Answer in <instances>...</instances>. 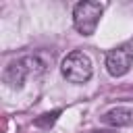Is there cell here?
I'll use <instances>...</instances> for the list:
<instances>
[{
	"mask_svg": "<svg viewBox=\"0 0 133 133\" xmlns=\"http://www.w3.org/2000/svg\"><path fill=\"white\" fill-rule=\"evenodd\" d=\"M46 71V62L39 60V56H23L19 60H12L4 71V83L12 89H21L25 79L31 75H42Z\"/></svg>",
	"mask_w": 133,
	"mask_h": 133,
	"instance_id": "obj_1",
	"label": "cell"
},
{
	"mask_svg": "<svg viewBox=\"0 0 133 133\" xmlns=\"http://www.w3.org/2000/svg\"><path fill=\"white\" fill-rule=\"evenodd\" d=\"M60 73L71 83H85V81H89V77L94 73V66H91V60L85 52L73 50L71 54L64 56V60L60 64Z\"/></svg>",
	"mask_w": 133,
	"mask_h": 133,
	"instance_id": "obj_2",
	"label": "cell"
},
{
	"mask_svg": "<svg viewBox=\"0 0 133 133\" xmlns=\"http://www.w3.org/2000/svg\"><path fill=\"white\" fill-rule=\"evenodd\" d=\"M102 4L100 2H91V0H83L79 4H75L73 8V25L81 35H91L100 23L102 17Z\"/></svg>",
	"mask_w": 133,
	"mask_h": 133,
	"instance_id": "obj_3",
	"label": "cell"
},
{
	"mask_svg": "<svg viewBox=\"0 0 133 133\" xmlns=\"http://www.w3.org/2000/svg\"><path fill=\"white\" fill-rule=\"evenodd\" d=\"M133 64V48L131 46H118L106 54V71L112 77H123L129 73Z\"/></svg>",
	"mask_w": 133,
	"mask_h": 133,
	"instance_id": "obj_4",
	"label": "cell"
},
{
	"mask_svg": "<svg viewBox=\"0 0 133 133\" xmlns=\"http://www.w3.org/2000/svg\"><path fill=\"white\" fill-rule=\"evenodd\" d=\"M102 121L106 125H110V127H129L133 123V108H129V106H116V108L108 110L102 116Z\"/></svg>",
	"mask_w": 133,
	"mask_h": 133,
	"instance_id": "obj_5",
	"label": "cell"
},
{
	"mask_svg": "<svg viewBox=\"0 0 133 133\" xmlns=\"http://www.w3.org/2000/svg\"><path fill=\"white\" fill-rule=\"evenodd\" d=\"M42 116H44V118H37L35 125H39V127H48V125H52V123L56 121L58 112H50V114H42Z\"/></svg>",
	"mask_w": 133,
	"mask_h": 133,
	"instance_id": "obj_6",
	"label": "cell"
}]
</instances>
